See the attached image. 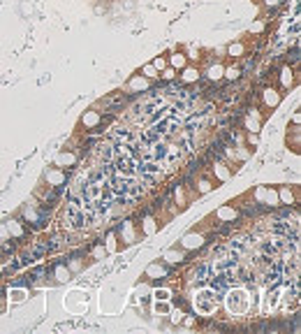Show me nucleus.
Listing matches in <instances>:
<instances>
[{"label": "nucleus", "instance_id": "obj_11", "mask_svg": "<svg viewBox=\"0 0 301 334\" xmlns=\"http://www.w3.org/2000/svg\"><path fill=\"white\" fill-rule=\"evenodd\" d=\"M132 88H146L148 84H146V79H142V77H137V79H132V84H130Z\"/></svg>", "mask_w": 301, "mask_h": 334}, {"label": "nucleus", "instance_id": "obj_15", "mask_svg": "<svg viewBox=\"0 0 301 334\" xmlns=\"http://www.w3.org/2000/svg\"><path fill=\"white\" fill-rule=\"evenodd\" d=\"M241 51H243V47H241V44H232V47H229V56H239Z\"/></svg>", "mask_w": 301, "mask_h": 334}, {"label": "nucleus", "instance_id": "obj_20", "mask_svg": "<svg viewBox=\"0 0 301 334\" xmlns=\"http://www.w3.org/2000/svg\"><path fill=\"white\" fill-rule=\"evenodd\" d=\"M95 121H97V114H93V112L86 114V118H83V123H95Z\"/></svg>", "mask_w": 301, "mask_h": 334}, {"label": "nucleus", "instance_id": "obj_21", "mask_svg": "<svg viewBox=\"0 0 301 334\" xmlns=\"http://www.w3.org/2000/svg\"><path fill=\"white\" fill-rule=\"evenodd\" d=\"M281 0H267V5H278Z\"/></svg>", "mask_w": 301, "mask_h": 334}, {"label": "nucleus", "instance_id": "obj_7", "mask_svg": "<svg viewBox=\"0 0 301 334\" xmlns=\"http://www.w3.org/2000/svg\"><path fill=\"white\" fill-rule=\"evenodd\" d=\"M56 276H58V281H67V279H70V271L65 269V267H56Z\"/></svg>", "mask_w": 301, "mask_h": 334}, {"label": "nucleus", "instance_id": "obj_10", "mask_svg": "<svg viewBox=\"0 0 301 334\" xmlns=\"http://www.w3.org/2000/svg\"><path fill=\"white\" fill-rule=\"evenodd\" d=\"M144 77H148V79H153V77H158V70L153 67V65H146V67H144Z\"/></svg>", "mask_w": 301, "mask_h": 334}, {"label": "nucleus", "instance_id": "obj_9", "mask_svg": "<svg viewBox=\"0 0 301 334\" xmlns=\"http://www.w3.org/2000/svg\"><path fill=\"white\" fill-rule=\"evenodd\" d=\"M174 74H176V70H174V67H167V70L160 74V77H162L165 82H172V79H174Z\"/></svg>", "mask_w": 301, "mask_h": 334}, {"label": "nucleus", "instance_id": "obj_16", "mask_svg": "<svg viewBox=\"0 0 301 334\" xmlns=\"http://www.w3.org/2000/svg\"><path fill=\"white\" fill-rule=\"evenodd\" d=\"M267 202H269V204H276V202H278V193H276V190H269V195H267Z\"/></svg>", "mask_w": 301, "mask_h": 334}, {"label": "nucleus", "instance_id": "obj_14", "mask_svg": "<svg viewBox=\"0 0 301 334\" xmlns=\"http://www.w3.org/2000/svg\"><path fill=\"white\" fill-rule=\"evenodd\" d=\"M10 232H14V234L19 237V234H21V232H23V230H21V225H19V223H16V220H12V223H10Z\"/></svg>", "mask_w": 301, "mask_h": 334}, {"label": "nucleus", "instance_id": "obj_8", "mask_svg": "<svg viewBox=\"0 0 301 334\" xmlns=\"http://www.w3.org/2000/svg\"><path fill=\"white\" fill-rule=\"evenodd\" d=\"M208 77H211V79H220V77H222V67H220V65H213V67L208 70Z\"/></svg>", "mask_w": 301, "mask_h": 334}, {"label": "nucleus", "instance_id": "obj_1", "mask_svg": "<svg viewBox=\"0 0 301 334\" xmlns=\"http://www.w3.org/2000/svg\"><path fill=\"white\" fill-rule=\"evenodd\" d=\"M195 304H197V309L202 313H213L216 311V306H218V302H216V292H211V290L202 292L197 300H195Z\"/></svg>", "mask_w": 301, "mask_h": 334}, {"label": "nucleus", "instance_id": "obj_2", "mask_svg": "<svg viewBox=\"0 0 301 334\" xmlns=\"http://www.w3.org/2000/svg\"><path fill=\"white\" fill-rule=\"evenodd\" d=\"M264 102L269 104V107H276V104L281 102V95H278V91H276V88H267V91H264Z\"/></svg>", "mask_w": 301, "mask_h": 334}, {"label": "nucleus", "instance_id": "obj_12", "mask_svg": "<svg viewBox=\"0 0 301 334\" xmlns=\"http://www.w3.org/2000/svg\"><path fill=\"white\" fill-rule=\"evenodd\" d=\"M222 72H225L227 79H237L239 77V67H229V70H222Z\"/></svg>", "mask_w": 301, "mask_h": 334}, {"label": "nucleus", "instance_id": "obj_6", "mask_svg": "<svg viewBox=\"0 0 301 334\" xmlns=\"http://www.w3.org/2000/svg\"><path fill=\"white\" fill-rule=\"evenodd\" d=\"M197 77H199V72H197V70H192V67H186V70H183V82H186V84L197 82Z\"/></svg>", "mask_w": 301, "mask_h": 334}, {"label": "nucleus", "instance_id": "obj_18", "mask_svg": "<svg viewBox=\"0 0 301 334\" xmlns=\"http://www.w3.org/2000/svg\"><path fill=\"white\" fill-rule=\"evenodd\" d=\"M165 65H167L165 58H156V61H153V67H156V70H162Z\"/></svg>", "mask_w": 301, "mask_h": 334}, {"label": "nucleus", "instance_id": "obj_17", "mask_svg": "<svg viewBox=\"0 0 301 334\" xmlns=\"http://www.w3.org/2000/svg\"><path fill=\"white\" fill-rule=\"evenodd\" d=\"M156 311H158V313H167V311H169V306L165 304V300H162V304H160V302L156 304Z\"/></svg>", "mask_w": 301, "mask_h": 334}, {"label": "nucleus", "instance_id": "obj_3", "mask_svg": "<svg viewBox=\"0 0 301 334\" xmlns=\"http://www.w3.org/2000/svg\"><path fill=\"white\" fill-rule=\"evenodd\" d=\"M183 246H186V249H195V246H202V237H199V234H188L186 239H183Z\"/></svg>", "mask_w": 301, "mask_h": 334}, {"label": "nucleus", "instance_id": "obj_4", "mask_svg": "<svg viewBox=\"0 0 301 334\" xmlns=\"http://www.w3.org/2000/svg\"><path fill=\"white\" fill-rule=\"evenodd\" d=\"M186 61H188V56L186 53H174V56H172V67H174V70H176V67H186Z\"/></svg>", "mask_w": 301, "mask_h": 334}, {"label": "nucleus", "instance_id": "obj_5", "mask_svg": "<svg viewBox=\"0 0 301 334\" xmlns=\"http://www.w3.org/2000/svg\"><path fill=\"white\" fill-rule=\"evenodd\" d=\"M281 82H283V86H285V88H290V86H292L294 77H292V70H290V67H283V70H281Z\"/></svg>", "mask_w": 301, "mask_h": 334}, {"label": "nucleus", "instance_id": "obj_13", "mask_svg": "<svg viewBox=\"0 0 301 334\" xmlns=\"http://www.w3.org/2000/svg\"><path fill=\"white\" fill-rule=\"evenodd\" d=\"M156 300L158 302H162V300H169V290H156Z\"/></svg>", "mask_w": 301, "mask_h": 334}, {"label": "nucleus", "instance_id": "obj_19", "mask_svg": "<svg viewBox=\"0 0 301 334\" xmlns=\"http://www.w3.org/2000/svg\"><path fill=\"white\" fill-rule=\"evenodd\" d=\"M281 198L285 200V202H292V193L287 190V188H283V190H281Z\"/></svg>", "mask_w": 301, "mask_h": 334}]
</instances>
